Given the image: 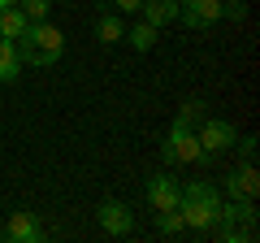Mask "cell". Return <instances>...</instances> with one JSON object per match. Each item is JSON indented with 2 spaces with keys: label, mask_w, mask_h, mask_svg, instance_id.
I'll use <instances>...</instances> for the list:
<instances>
[{
  "label": "cell",
  "mask_w": 260,
  "mask_h": 243,
  "mask_svg": "<svg viewBox=\"0 0 260 243\" xmlns=\"http://www.w3.org/2000/svg\"><path fill=\"white\" fill-rule=\"evenodd\" d=\"M18 52H22V61L26 66H39V70H48V66H56L65 56V31L56 26V22H30L26 26V35L18 39Z\"/></svg>",
  "instance_id": "cell-1"
},
{
  "label": "cell",
  "mask_w": 260,
  "mask_h": 243,
  "mask_svg": "<svg viewBox=\"0 0 260 243\" xmlns=\"http://www.w3.org/2000/svg\"><path fill=\"white\" fill-rule=\"evenodd\" d=\"M217 208H221V191L204 178L182 183V200H178V213H182L186 230H213L217 226Z\"/></svg>",
  "instance_id": "cell-2"
},
{
  "label": "cell",
  "mask_w": 260,
  "mask_h": 243,
  "mask_svg": "<svg viewBox=\"0 0 260 243\" xmlns=\"http://www.w3.org/2000/svg\"><path fill=\"white\" fill-rule=\"evenodd\" d=\"M160 152H165L169 165H191V161H208L213 157V152H204L200 135H195L191 126H178V122H174V131H169V139L160 143Z\"/></svg>",
  "instance_id": "cell-3"
},
{
  "label": "cell",
  "mask_w": 260,
  "mask_h": 243,
  "mask_svg": "<svg viewBox=\"0 0 260 243\" xmlns=\"http://www.w3.org/2000/svg\"><path fill=\"white\" fill-rule=\"evenodd\" d=\"M225 0H178V22L186 31H208L213 22H221Z\"/></svg>",
  "instance_id": "cell-4"
},
{
  "label": "cell",
  "mask_w": 260,
  "mask_h": 243,
  "mask_svg": "<svg viewBox=\"0 0 260 243\" xmlns=\"http://www.w3.org/2000/svg\"><path fill=\"white\" fill-rule=\"evenodd\" d=\"M95 222H100V230L113 234V239H126V234H135V213H130L121 200H104V204L95 208Z\"/></svg>",
  "instance_id": "cell-5"
},
{
  "label": "cell",
  "mask_w": 260,
  "mask_h": 243,
  "mask_svg": "<svg viewBox=\"0 0 260 243\" xmlns=\"http://www.w3.org/2000/svg\"><path fill=\"white\" fill-rule=\"evenodd\" d=\"M200 143H204V152H225V148H234V139H239V135H234V122H225V117H208L204 126H200Z\"/></svg>",
  "instance_id": "cell-6"
},
{
  "label": "cell",
  "mask_w": 260,
  "mask_h": 243,
  "mask_svg": "<svg viewBox=\"0 0 260 243\" xmlns=\"http://www.w3.org/2000/svg\"><path fill=\"white\" fill-rule=\"evenodd\" d=\"M178 200H182V183H178L174 174H156L148 183V204H152V213L156 208H178Z\"/></svg>",
  "instance_id": "cell-7"
},
{
  "label": "cell",
  "mask_w": 260,
  "mask_h": 243,
  "mask_svg": "<svg viewBox=\"0 0 260 243\" xmlns=\"http://www.w3.org/2000/svg\"><path fill=\"white\" fill-rule=\"evenodd\" d=\"M5 239L9 243H35V239H44V226L35 222V213H9V222H5Z\"/></svg>",
  "instance_id": "cell-8"
},
{
  "label": "cell",
  "mask_w": 260,
  "mask_h": 243,
  "mask_svg": "<svg viewBox=\"0 0 260 243\" xmlns=\"http://www.w3.org/2000/svg\"><path fill=\"white\" fill-rule=\"evenodd\" d=\"M225 196H234V200H256V196H260L256 165H247V161H243V165L234 169L230 178H225Z\"/></svg>",
  "instance_id": "cell-9"
},
{
  "label": "cell",
  "mask_w": 260,
  "mask_h": 243,
  "mask_svg": "<svg viewBox=\"0 0 260 243\" xmlns=\"http://www.w3.org/2000/svg\"><path fill=\"white\" fill-rule=\"evenodd\" d=\"M139 13H143V22H152L156 31H165L169 22H178V0H143Z\"/></svg>",
  "instance_id": "cell-10"
},
{
  "label": "cell",
  "mask_w": 260,
  "mask_h": 243,
  "mask_svg": "<svg viewBox=\"0 0 260 243\" xmlns=\"http://www.w3.org/2000/svg\"><path fill=\"white\" fill-rule=\"evenodd\" d=\"M22 70H26V61H22L18 44L13 39H0V83H18Z\"/></svg>",
  "instance_id": "cell-11"
},
{
  "label": "cell",
  "mask_w": 260,
  "mask_h": 243,
  "mask_svg": "<svg viewBox=\"0 0 260 243\" xmlns=\"http://www.w3.org/2000/svg\"><path fill=\"white\" fill-rule=\"evenodd\" d=\"M217 222H243V226H256V204H251V200H234V196H225L221 208H217Z\"/></svg>",
  "instance_id": "cell-12"
},
{
  "label": "cell",
  "mask_w": 260,
  "mask_h": 243,
  "mask_svg": "<svg viewBox=\"0 0 260 243\" xmlns=\"http://www.w3.org/2000/svg\"><path fill=\"white\" fill-rule=\"evenodd\" d=\"M95 39H100V44H121V39H126V22H121L117 9H104L100 18H95Z\"/></svg>",
  "instance_id": "cell-13"
},
{
  "label": "cell",
  "mask_w": 260,
  "mask_h": 243,
  "mask_svg": "<svg viewBox=\"0 0 260 243\" xmlns=\"http://www.w3.org/2000/svg\"><path fill=\"white\" fill-rule=\"evenodd\" d=\"M26 13L18 9V5H0V39H13V44H18L22 35H26Z\"/></svg>",
  "instance_id": "cell-14"
},
{
  "label": "cell",
  "mask_w": 260,
  "mask_h": 243,
  "mask_svg": "<svg viewBox=\"0 0 260 243\" xmlns=\"http://www.w3.org/2000/svg\"><path fill=\"white\" fill-rule=\"evenodd\" d=\"M126 39H130V48H135V52H152V48H156V39H160V31L152 26V22H135V26L126 31Z\"/></svg>",
  "instance_id": "cell-15"
},
{
  "label": "cell",
  "mask_w": 260,
  "mask_h": 243,
  "mask_svg": "<svg viewBox=\"0 0 260 243\" xmlns=\"http://www.w3.org/2000/svg\"><path fill=\"white\" fill-rule=\"evenodd\" d=\"M156 230L160 234H178V230H186V222H182L178 208H156Z\"/></svg>",
  "instance_id": "cell-16"
},
{
  "label": "cell",
  "mask_w": 260,
  "mask_h": 243,
  "mask_svg": "<svg viewBox=\"0 0 260 243\" xmlns=\"http://www.w3.org/2000/svg\"><path fill=\"white\" fill-rule=\"evenodd\" d=\"M18 9L26 13V22H44L52 13V0H18Z\"/></svg>",
  "instance_id": "cell-17"
},
{
  "label": "cell",
  "mask_w": 260,
  "mask_h": 243,
  "mask_svg": "<svg viewBox=\"0 0 260 243\" xmlns=\"http://www.w3.org/2000/svg\"><path fill=\"white\" fill-rule=\"evenodd\" d=\"M200 117H204V104H200V100H186L182 104V109H178V126H191V131H195V122H200Z\"/></svg>",
  "instance_id": "cell-18"
},
{
  "label": "cell",
  "mask_w": 260,
  "mask_h": 243,
  "mask_svg": "<svg viewBox=\"0 0 260 243\" xmlns=\"http://www.w3.org/2000/svg\"><path fill=\"white\" fill-rule=\"evenodd\" d=\"M234 143H239V157L247 165H256V139H234Z\"/></svg>",
  "instance_id": "cell-19"
},
{
  "label": "cell",
  "mask_w": 260,
  "mask_h": 243,
  "mask_svg": "<svg viewBox=\"0 0 260 243\" xmlns=\"http://www.w3.org/2000/svg\"><path fill=\"white\" fill-rule=\"evenodd\" d=\"M139 5H143V0H113V9H117V13H139Z\"/></svg>",
  "instance_id": "cell-20"
},
{
  "label": "cell",
  "mask_w": 260,
  "mask_h": 243,
  "mask_svg": "<svg viewBox=\"0 0 260 243\" xmlns=\"http://www.w3.org/2000/svg\"><path fill=\"white\" fill-rule=\"evenodd\" d=\"M0 5H18V0H0Z\"/></svg>",
  "instance_id": "cell-21"
}]
</instances>
